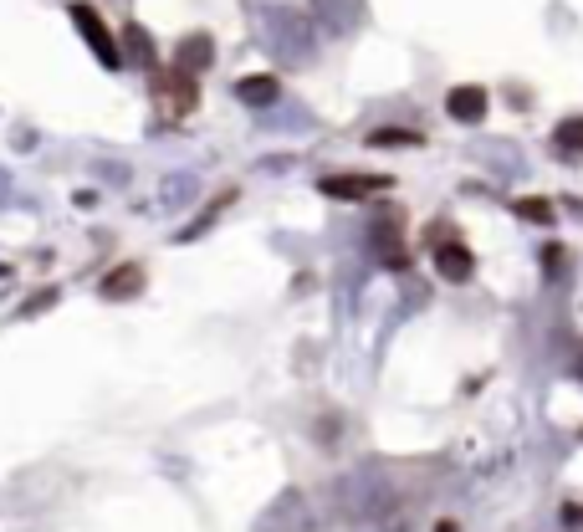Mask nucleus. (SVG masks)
<instances>
[{
	"instance_id": "f257e3e1",
	"label": "nucleus",
	"mask_w": 583,
	"mask_h": 532,
	"mask_svg": "<svg viewBox=\"0 0 583 532\" xmlns=\"http://www.w3.org/2000/svg\"><path fill=\"white\" fill-rule=\"evenodd\" d=\"M72 21H77V31L87 36V47H93V57L103 62V67H123V52L113 47V36H108V26H103V16L93 11V6H72Z\"/></svg>"
},
{
	"instance_id": "f03ea898",
	"label": "nucleus",
	"mask_w": 583,
	"mask_h": 532,
	"mask_svg": "<svg viewBox=\"0 0 583 532\" xmlns=\"http://www.w3.org/2000/svg\"><path fill=\"white\" fill-rule=\"evenodd\" d=\"M154 98H159L169 113H190V108L200 103V87H195V77H190V72L169 67V72H159V77H154Z\"/></svg>"
},
{
	"instance_id": "7ed1b4c3",
	"label": "nucleus",
	"mask_w": 583,
	"mask_h": 532,
	"mask_svg": "<svg viewBox=\"0 0 583 532\" xmlns=\"http://www.w3.org/2000/svg\"><path fill=\"white\" fill-rule=\"evenodd\" d=\"M389 180L384 174H323L318 190L333 195V200H364V195H379Z\"/></svg>"
},
{
	"instance_id": "20e7f679",
	"label": "nucleus",
	"mask_w": 583,
	"mask_h": 532,
	"mask_svg": "<svg viewBox=\"0 0 583 532\" xmlns=\"http://www.w3.org/2000/svg\"><path fill=\"white\" fill-rule=\"evenodd\" d=\"M445 113L456 123H481L486 118V87L466 82V87H451V98H445Z\"/></svg>"
},
{
	"instance_id": "39448f33",
	"label": "nucleus",
	"mask_w": 583,
	"mask_h": 532,
	"mask_svg": "<svg viewBox=\"0 0 583 532\" xmlns=\"http://www.w3.org/2000/svg\"><path fill=\"white\" fill-rule=\"evenodd\" d=\"M435 266H440L445 282H466V277L476 272V261H471V251H466L461 241H445V246L435 251Z\"/></svg>"
},
{
	"instance_id": "423d86ee",
	"label": "nucleus",
	"mask_w": 583,
	"mask_h": 532,
	"mask_svg": "<svg viewBox=\"0 0 583 532\" xmlns=\"http://www.w3.org/2000/svg\"><path fill=\"white\" fill-rule=\"evenodd\" d=\"M236 98H241V103H251V108H266V103L277 98V77H266V72L241 77V82H236Z\"/></svg>"
},
{
	"instance_id": "0eeeda50",
	"label": "nucleus",
	"mask_w": 583,
	"mask_h": 532,
	"mask_svg": "<svg viewBox=\"0 0 583 532\" xmlns=\"http://www.w3.org/2000/svg\"><path fill=\"white\" fill-rule=\"evenodd\" d=\"M133 292H144V266H118L103 277V297H133Z\"/></svg>"
},
{
	"instance_id": "6e6552de",
	"label": "nucleus",
	"mask_w": 583,
	"mask_h": 532,
	"mask_svg": "<svg viewBox=\"0 0 583 532\" xmlns=\"http://www.w3.org/2000/svg\"><path fill=\"white\" fill-rule=\"evenodd\" d=\"M210 57H215L210 36H185V41H179V72H185V67H210Z\"/></svg>"
},
{
	"instance_id": "1a4fd4ad",
	"label": "nucleus",
	"mask_w": 583,
	"mask_h": 532,
	"mask_svg": "<svg viewBox=\"0 0 583 532\" xmlns=\"http://www.w3.org/2000/svg\"><path fill=\"white\" fill-rule=\"evenodd\" d=\"M512 210H517L522 220H532V226H553V200H537V195H522V200H512Z\"/></svg>"
},
{
	"instance_id": "9d476101",
	"label": "nucleus",
	"mask_w": 583,
	"mask_h": 532,
	"mask_svg": "<svg viewBox=\"0 0 583 532\" xmlns=\"http://www.w3.org/2000/svg\"><path fill=\"white\" fill-rule=\"evenodd\" d=\"M369 144L374 149H415L420 133H410V128H379V133H369Z\"/></svg>"
},
{
	"instance_id": "9b49d317",
	"label": "nucleus",
	"mask_w": 583,
	"mask_h": 532,
	"mask_svg": "<svg viewBox=\"0 0 583 532\" xmlns=\"http://www.w3.org/2000/svg\"><path fill=\"white\" fill-rule=\"evenodd\" d=\"M553 144H563V149H583V118H563L558 128H553Z\"/></svg>"
},
{
	"instance_id": "f8f14e48",
	"label": "nucleus",
	"mask_w": 583,
	"mask_h": 532,
	"mask_svg": "<svg viewBox=\"0 0 583 532\" xmlns=\"http://www.w3.org/2000/svg\"><path fill=\"white\" fill-rule=\"evenodd\" d=\"M128 52H133V62H139V67H154V41L139 26H128Z\"/></svg>"
}]
</instances>
